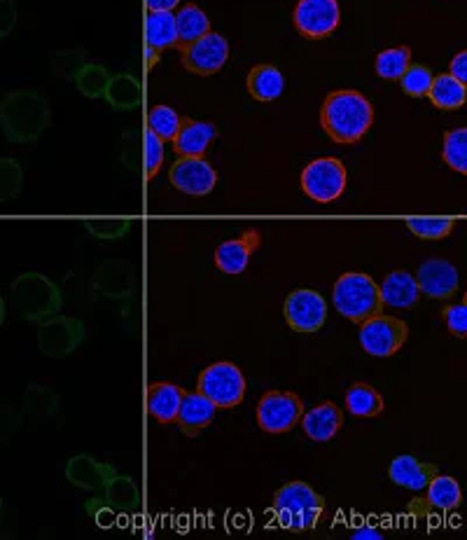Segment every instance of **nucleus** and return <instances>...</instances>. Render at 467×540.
I'll list each match as a JSON object with an SVG mask.
<instances>
[{"instance_id": "38", "label": "nucleus", "mask_w": 467, "mask_h": 540, "mask_svg": "<svg viewBox=\"0 0 467 540\" xmlns=\"http://www.w3.org/2000/svg\"><path fill=\"white\" fill-rule=\"evenodd\" d=\"M180 124H183V117L178 115V110H173L171 106H155L150 108L148 117H145V129H150L152 134L162 138V141H173V136L178 134Z\"/></svg>"}, {"instance_id": "45", "label": "nucleus", "mask_w": 467, "mask_h": 540, "mask_svg": "<svg viewBox=\"0 0 467 540\" xmlns=\"http://www.w3.org/2000/svg\"><path fill=\"white\" fill-rule=\"evenodd\" d=\"M17 26V5L15 0H0V40L8 38Z\"/></svg>"}, {"instance_id": "20", "label": "nucleus", "mask_w": 467, "mask_h": 540, "mask_svg": "<svg viewBox=\"0 0 467 540\" xmlns=\"http://www.w3.org/2000/svg\"><path fill=\"white\" fill-rule=\"evenodd\" d=\"M220 136V131L211 122H197L190 117H183L178 134L173 136V152L176 157H204L208 145Z\"/></svg>"}, {"instance_id": "9", "label": "nucleus", "mask_w": 467, "mask_h": 540, "mask_svg": "<svg viewBox=\"0 0 467 540\" xmlns=\"http://www.w3.org/2000/svg\"><path fill=\"white\" fill-rule=\"evenodd\" d=\"M87 328L75 316H52L38 323V349L47 358H66L85 344Z\"/></svg>"}, {"instance_id": "24", "label": "nucleus", "mask_w": 467, "mask_h": 540, "mask_svg": "<svg viewBox=\"0 0 467 540\" xmlns=\"http://www.w3.org/2000/svg\"><path fill=\"white\" fill-rule=\"evenodd\" d=\"M185 391L176 384L157 382L148 386V396H145V407L148 414L159 424H173L178 417L180 403H183Z\"/></svg>"}, {"instance_id": "39", "label": "nucleus", "mask_w": 467, "mask_h": 540, "mask_svg": "<svg viewBox=\"0 0 467 540\" xmlns=\"http://www.w3.org/2000/svg\"><path fill=\"white\" fill-rule=\"evenodd\" d=\"M24 166L12 157H0V204L22 195Z\"/></svg>"}, {"instance_id": "2", "label": "nucleus", "mask_w": 467, "mask_h": 540, "mask_svg": "<svg viewBox=\"0 0 467 540\" xmlns=\"http://www.w3.org/2000/svg\"><path fill=\"white\" fill-rule=\"evenodd\" d=\"M50 122V103L31 89H17L0 101V131L10 143H36Z\"/></svg>"}, {"instance_id": "53", "label": "nucleus", "mask_w": 467, "mask_h": 540, "mask_svg": "<svg viewBox=\"0 0 467 540\" xmlns=\"http://www.w3.org/2000/svg\"><path fill=\"white\" fill-rule=\"evenodd\" d=\"M5 316H8V304H5L3 297H0V325L5 323Z\"/></svg>"}, {"instance_id": "19", "label": "nucleus", "mask_w": 467, "mask_h": 540, "mask_svg": "<svg viewBox=\"0 0 467 540\" xmlns=\"http://www.w3.org/2000/svg\"><path fill=\"white\" fill-rule=\"evenodd\" d=\"M115 475L117 470L110 466V463H101L87 454L73 456V459L66 463V480L71 482L73 487L85 491H103V487H106Z\"/></svg>"}, {"instance_id": "43", "label": "nucleus", "mask_w": 467, "mask_h": 540, "mask_svg": "<svg viewBox=\"0 0 467 540\" xmlns=\"http://www.w3.org/2000/svg\"><path fill=\"white\" fill-rule=\"evenodd\" d=\"M143 164H145V178L152 180L164 166V141L145 129L143 134Z\"/></svg>"}, {"instance_id": "7", "label": "nucleus", "mask_w": 467, "mask_h": 540, "mask_svg": "<svg viewBox=\"0 0 467 540\" xmlns=\"http://www.w3.org/2000/svg\"><path fill=\"white\" fill-rule=\"evenodd\" d=\"M302 192L316 204H332L344 195L348 185L346 166L337 157H318L304 166L299 176Z\"/></svg>"}, {"instance_id": "36", "label": "nucleus", "mask_w": 467, "mask_h": 540, "mask_svg": "<svg viewBox=\"0 0 467 540\" xmlns=\"http://www.w3.org/2000/svg\"><path fill=\"white\" fill-rule=\"evenodd\" d=\"M442 159L451 171L465 176L467 173V129L458 127L444 134L442 145Z\"/></svg>"}, {"instance_id": "28", "label": "nucleus", "mask_w": 467, "mask_h": 540, "mask_svg": "<svg viewBox=\"0 0 467 540\" xmlns=\"http://www.w3.org/2000/svg\"><path fill=\"white\" fill-rule=\"evenodd\" d=\"M346 410L351 412L353 417L376 419L386 412V403H383V396L374 386L355 382L351 389L346 391Z\"/></svg>"}, {"instance_id": "3", "label": "nucleus", "mask_w": 467, "mask_h": 540, "mask_svg": "<svg viewBox=\"0 0 467 540\" xmlns=\"http://www.w3.org/2000/svg\"><path fill=\"white\" fill-rule=\"evenodd\" d=\"M276 524L290 533L316 529L325 512V498L306 482H285L271 503Z\"/></svg>"}, {"instance_id": "50", "label": "nucleus", "mask_w": 467, "mask_h": 540, "mask_svg": "<svg viewBox=\"0 0 467 540\" xmlns=\"http://www.w3.org/2000/svg\"><path fill=\"white\" fill-rule=\"evenodd\" d=\"M180 0H145L148 12H173L178 8Z\"/></svg>"}, {"instance_id": "10", "label": "nucleus", "mask_w": 467, "mask_h": 540, "mask_svg": "<svg viewBox=\"0 0 467 540\" xmlns=\"http://www.w3.org/2000/svg\"><path fill=\"white\" fill-rule=\"evenodd\" d=\"M304 414V403L292 391H267L257 403V426L269 435L290 433Z\"/></svg>"}, {"instance_id": "48", "label": "nucleus", "mask_w": 467, "mask_h": 540, "mask_svg": "<svg viewBox=\"0 0 467 540\" xmlns=\"http://www.w3.org/2000/svg\"><path fill=\"white\" fill-rule=\"evenodd\" d=\"M87 512L99 522V526H110L115 519V510L110 508L103 498H92V501L87 503Z\"/></svg>"}, {"instance_id": "6", "label": "nucleus", "mask_w": 467, "mask_h": 540, "mask_svg": "<svg viewBox=\"0 0 467 540\" xmlns=\"http://www.w3.org/2000/svg\"><path fill=\"white\" fill-rule=\"evenodd\" d=\"M197 389L218 410H234L246 398V377L234 363H213L199 375Z\"/></svg>"}, {"instance_id": "18", "label": "nucleus", "mask_w": 467, "mask_h": 540, "mask_svg": "<svg viewBox=\"0 0 467 540\" xmlns=\"http://www.w3.org/2000/svg\"><path fill=\"white\" fill-rule=\"evenodd\" d=\"M262 244V234L255 227H250L241 234L239 239H229L222 241V244L215 248V267L220 269L222 274L236 276L243 274L248 269L250 255H253Z\"/></svg>"}, {"instance_id": "54", "label": "nucleus", "mask_w": 467, "mask_h": 540, "mask_svg": "<svg viewBox=\"0 0 467 540\" xmlns=\"http://www.w3.org/2000/svg\"><path fill=\"white\" fill-rule=\"evenodd\" d=\"M0 512H3V498H0Z\"/></svg>"}, {"instance_id": "47", "label": "nucleus", "mask_w": 467, "mask_h": 540, "mask_svg": "<svg viewBox=\"0 0 467 540\" xmlns=\"http://www.w3.org/2000/svg\"><path fill=\"white\" fill-rule=\"evenodd\" d=\"M19 426H22V417L12 407L0 405V440L10 438L12 433L19 431Z\"/></svg>"}, {"instance_id": "4", "label": "nucleus", "mask_w": 467, "mask_h": 540, "mask_svg": "<svg viewBox=\"0 0 467 540\" xmlns=\"http://www.w3.org/2000/svg\"><path fill=\"white\" fill-rule=\"evenodd\" d=\"M12 307L19 318L40 323L45 318L57 316L64 307V295L50 276L40 272H26L12 281Z\"/></svg>"}, {"instance_id": "17", "label": "nucleus", "mask_w": 467, "mask_h": 540, "mask_svg": "<svg viewBox=\"0 0 467 540\" xmlns=\"http://www.w3.org/2000/svg\"><path fill=\"white\" fill-rule=\"evenodd\" d=\"M96 295L108 300H129L136 288V267L127 260H108L92 276Z\"/></svg>"}, {"instance_id": "23", "label": "nucleus", "mask_w": 467, "mask_h": 540, "mask_svg": "<svg viewBox=\"0 0 467 540\" xmlns=\"http://www.w3.org/2000/svg\"><path fill=\"white\" fill-rule=\"evenodd\" d=\"M299 424H302V431L309 440L330 442L344 426V412L334 403H320L309 412L304 410Z\"/></svg>"}, {"instance_id": "33", "label": "nucleus", "mask_w": 467, "mask_h": 540, "mask_svg": "<svg viewBox=\"0 0 467 540\" xmlns=\"http://www.w3.org/2000/svg\"><path fill=\"white\" fill-rule=\"evenodd\" d=\"M176 31H178V43L176 47L190 45L194 40L206 36L211 31V19L201 8H197L194 3H187L178 10L176 15Z\"/></svg>"}, {"instance_id": "51", "label": "nucleus", "mask_w": 467, "mask_h": 540, "mask_svg": "<svg viewBox=\"0 0 467 540\" xmlns=\"http://www.w3.org/2000/svg\"><path fill=\"white\" fill-rule=\"evenodd\" d=\"M159 59H162V52L155 50V47H150V45H145V71H152V68H155L159 64Z\"/></svg>"}, {"instance_id": "42", "label": "nucleus", "mask_w": 467, "mask_h": 540, "mask_svg": "<svg viewBox=\"0 0 467 540\" xmlns=\"http://www.w3.org/2000/svg\"><path fill=\"white\" fill-rule=\"evenodd\" d=\"M87 61H89V54H87V50H82V47L61 50V52L54 54L52 73L61 80H75V75H78V71L87 64Z\"/></svg>"}, {"instance_id": "14", "label": "nucleus", "mask_w": 467, "mask_h": 540, "mask_svg": "<svg viewBox=\"0 0 467 540\" xmlns=\"http://www.w3.org/2000/svg\"><path fill=\"white\" fill-rule=\"evenodd\" d=\"M169 180L183 195L206 197L218 185V171L204 157H178L169 169Z\"/></svg>"}, {"instance_id": "26", "label": "nucleus", "mask_w": 467, "mask_h": 540, "mask_svg": "<svg viewBox=\"0 0 467 540\" xmlns=\"http://www.w3.org/2000/svg\"><path fill=\"white\" fill-rule=\"evenodd\" d=\"M246 87H248V94L253 96L255 101L271 103V101L281 99V94L285 92V78L276 66L260 64V66L250 68Z\"/></svg>"}, {"instance_id": "32", "label": "nucleus", "mask_w": 467, "mask_h": 540, "mask_svg": "<svg viewBox=\"0 0 467 540\" xmlns=\"http://www.w3.org/2000/svg\"><path fill=\"white\" fill-rule=\"evenodd\" d=\"M103 501L115 512H131L141 505V491L134 477L115 475L106 487H103Z\"/></svg>"}, {"instance_id": "8", "label": "nucleus", "mask_w": 467, "mask_h": 540, "mask_svg": "<svg viewBox=\"0 0 467 540\" xmlns=\"http://www.w3.org/2000/svg\"><path fill=\"white\" fill-rule=\"evenodd\" d=\"M409 325L402 318L376 314L360 323L358 342L374 358H390L407 344Z\"/></svg>"}, {"instance_id": "15", "label": "nucleus", "mask_w": 467, "mask_h": 540, "mask_svg": "<svg viewBox=\"0 0 467 540\" xmlns=\"http://www.w3.org/2000/svg\"><path fill=\"white\" fill-rule=\"evenodd\" d=\"M414 279L421 295L430 297V300H451V297L458 295L460 288V274L456 265L444 258L425 260L418 267Z\"/></svg>"}, {"instance_id": "16", "label": "nucleus", "mask_w": 467, "mask_h": 540, "mask_svg": "<svg viewBox=\"0 0 467 540\" xmlns=\"http://www.w3.org/2000/svg\"><path fill=\"white\" fill-rule=\"evenodd\" d=\"M463 505V489L451 475H435L425 487L423 498H414L409 503V512L416 517H425L430 512H453Z\"/></svg>"}, {"instance_id": "12", "label": "nucleus", "mask_w": 467, "mask_h": 540, "mask_svg": "<svg viewBox=\"0 0 467 540\" xmlns=\"http://www.w3.org/2000/svg\"><path fill=\"white\" fill-rule=\"evenodd\" d=\"M341 10L337 0H299L292 12V24L306 40H323L337 31Z\"/></svg>"}, {"instance_id": "11", "label": "nucleus", "mask_w": 467, "mask_h": 540, "mask_svg": "<svg viewBox=\"0 0 467 540\" xmlns=\"http://www.w3.org/2000/svg\"><path fill=\"white\" fill-rule=\"evenodd\" d=\"M178 50L180 64H183L185 71L201 75V78H211V75L222 71V66L229 59V43L220 33L213 31H208L206 36L197 38L190 45L178 47Z\"/></svg>"}, {"instance_id": "5", "label": "nucleus", "mask_w": 467, "mask_h": 540, "mask_svg": "<svg viewBox=\"0 0 467 540\" xmlns=\"http://www.w3.org/2000/svg\"><path fill=\"white\" fill-rule=\"evenodd\" d=\"M332 302L341 316L358 325L367 321V318L381 314L383 309L379 283L369 274L360 272H348L339 276L332 288Z\"/></svg>"}, {"instance_id": "41", "label": "nucleus", "mask_w": 467, "mask_h": 540, "mask_svg": "<svg viewBox=\"0 0 467 540\" xmlns=\"http://www.w3.org/2000/svg\"><path fill=\"white\" fill-rule=\"evenodd\" d=\"M432 78H435V73H432L428 66L411 64L397 82L402 85V92L411 96V99H423V96H428Z\"/></svg>"}, {"instance_id": "49", "label": "nucleus", "mask_w": 467, "mask_h": 540, "mask_svg": "<svg viewBox=\"0 0 467 540\" xmlns=\"http://www.w3.org/2000/svg\"><path fill=\"white\" fill-rule=\"evenodd\" d=\"M449 75H453V78L460 80V82H467V52H458L456 57L451 59L449 64Z\"/></svg>"}, {"instance_id": "31", "label": "nucleus", "mask_w": 467, "mask_h": 540, "mask_svg": "<svg viewBox=\"0 0 467 540\" xmlns=\"http://www.w3.org/2000/svg\"><path fill=\"white\" fill-rule=\"evenodd\" d=\"M176 43V15L173 12H148V19H145V45L164 52L169 47H176Z\"/></svg>"}, {"instance_id": "30", "label": "nucleus", "mask_w": 467, "mask_h": 540, "mask_svg": "<svg viewBox=\"0 0 467 540\" xmlns=\"http://www.w3.org/2000/svg\"><path fill=\"white\" fill-rule=\"evenodd\" d=\"M61 412L59 396L43 384H31L24 393V414L33 421H52Z\"/></svg>"}, {"instance_id": "52", "label": "nucleus", "mask_w": 467, "mask_h": 540, "mask_svg": "<svg viewBox=\"0 0 467 540\" xmlns=\"http://www.w3.org/2000/svg\"><path fill=\"white\" fill-rule=\"evenodd\" d=\"M351 536L353 538H376V540H379V538H383V533L379 529H374V526H362V529H355Z\"/></svg>"}, {"instance_id": "29", "label": "nucleus", "mask_w": 467, "mask_h": 540, "mask_svg": "<svg viewBox=\"0 0 467 540\" xmlns=\"http://www.w3.org/2000/svg\"><path fill=\"white\" fill-rule=\"evenodd\" d=\"M103 99H106L115 110H134L141 106L143 101L141 82L129 73L110 75Z\"/></svg>"}, {"instance_id": "1", "label": "nucleus", "mask_w": 467, "mask_h": 540, "mask_svg": "<svg viewBox=\"0 0 467 540\" xmlns=\"http://www.w3.org/2000/svg\"><path fill=\"white\" fill-rule=\"evenodd\" d=\"M374 124V108L358 89H334L320 106V127L334 143L353 145Z\"/></svg>"}, {"instance_id": "25", "label": "nucleus", "mask_w": 467, "mask_h": 540, "mask_svg": "<svg viewBox=\"0 0 467 540\" xmlns=\"http://www.w3.org/2000/svg\"><path fill=\"white\" fill-rule=\"evenodd\" d=\"M379 295L383 304L393 309H414L418 300H421V290L416 286L414 274L402 272H390L383 283L379 286Z\"/></svg>"}, {"instance_id": "35", "label": "nucleus", "mask_w": 467, "mask_h": 540, "mask_svg": "<svg viewBox=\"0 0 467 540\" xmlns=\"http://www.w3.org/2000/svg\"><path fill=\"white\" fill-rule=\"evenodd\" d=\"M110 73L108 68L103 64H92V61H87L85 66L80 68L78 75H75V85H78L80 94L85 96V99H103V94H106Z\"/></svg>"}, {"instance_id": "46", "label": "nucleus", "mask_w": 467, "mask_h": 540, "mask_svg": "<svg viewBox=\"0 0 467 540\" xmlns=\"http://www.w3.org/2000/svg\"><path fill=\"white\" fill-rule=\"evenodd\" d=\"M138 134L134 129H129L127 134L122 136V162L129 166L131 171H138Z\"/></svg>"}, {"instance_id": "27", "label": "nucleus", "mask_w": 467, "mask_h": 540, "mask_svg": "<svg viewBox=\"0 0 467 540\" xmlns=\"http://www.w3.org/2000/svg\"><path fill=\"white\" fill-rule=\"evenodd\" d=\"M428 99L439 110H460L467 101V87L449 73H439L432 78Z\"/></svg>"}, {"instance_id": "13", "label": "nucleus", "mask_w": 467, "mask_h": 540, "mask_svg": "<svg viewBox=\"0 0 467 540\" xmlns=\"http://www.w3.org/2000/svg\"><path fill=\"white\" fill-rule=\"evenodd\" d=\"M283 318L288 328L302 335H313L323 328L327 321V302L325 297L311 288H299L285 297Z\"/></svg>"}, {"instance_id": "21", "label": "nucleus", "mask_w": 467, "mask_h": 540, "mask_svg": "<svg viewBox=\"0 0 467 540\" xmlns=\"http://www.w3.org/2000/svg\"><path fill=\"white\" fill-rule=\"evenodd\" d=\"M215 410H218V407H215L206 396H201L199 391L185 393L183 403H180L178 417L173 424H178L180 433L187 435V438H197V435L204 433L206 428L213 424Z\"/></svg>"}, {"instance_id": "22", "label": "nucleus", "mask_w": 467, "mask_h": 540, "mask_svg": "<svg viewBox=\"0 0 467 540\" xmlns=\"http://www.w3.org/2000/svg\"><path fill=\"white\" fill-rule=\"evenodd\" d=\"M437 473H439V468L435 466V463L418 461L409 454L397 456V459L390 461V466H388L390 482L409 491H425V487H428L430 480Z\"/></svg>"}, {"instance_id": "40", "label": "nucleus", "mask_w": 467, "mask_h": 540, "mask_svg": "<svg viewBox=\"0 0 467 540\" xmlns=\"http://www.w3.org/2000/svg\"><path fill=\"white\" fill-rule=\"evenodd\" d=\"M85 230L101 241L124 239L131 232V220L127 218H89Z\"/></svg>"}, {"instance_id": "44", "label": "nucleus", "mask_w": 467, "mask_h": 540, "mask_svg": "<svg viewBox=\"0 0 467 540\" xmlns=\"http://www.w3.org/2000/svg\"><path fill=\"white\" fill-rule=\"evenodd\" d=\"M442 318L449 328L451 337L456 339H465L467 335V304L465 302H456V304H446L442 311Z\"/></svg>"}, {"instance_id": "34", "label": "nucleus", "mask_w": 467, "mask_h": 540, "mask_svg": "<svg viewBox=\"0 0 467 540\" xmlns=\"http://www.w3.org/2000/svg\"><path fill=\"white\" fill-rule=\"evenodd\" d=\"M409 66H411V50L407 45L383 50L376 54L374 61V71L381 80H400Z\"/></svg>"}, {"instance_id": "37", "label": "nucleus", "mask_w": 467, "mask_h": 540, "mask_svg": "<svg viewBox=\"0 0 467 540\" xmlns=\"http://www.w3.org/2000/svg\"><path fill=\"white\" fill-rule=\"evenodd\" d=\"M407 230L418 239H428V241H439L446 239L453 232V225H456V218H437V216H416L404 220Z\"/></svg>"}]
</instances>
